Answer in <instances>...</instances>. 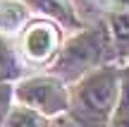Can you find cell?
Segmentation results:
<instances>
[{
  "label": "cell",
  "instance_id": "ba28073f",
  "mask_svg": "<svg viewBox=\"0 0 129 127\" xmlns=\"http://www.w3.org/2000/svg\"><path fill=\"white\" fill-rule=\"evenodd\" d=\"M26 19V10L14 3L0 5V31H17Z\"/></svg>",
  "mask_w": 129,
  "mask_h": 127
},
{
  "label": "cell",
  "instance_id": "3957f363",
  "mask_svg": "<svg viewBox=\"0 0 129 127\" xmlns=\"http://www.w3.org/2000/svg\"><path fill=\"white\" fill-rule=\"evenodd\" d=\"M17 101L41 115L69 110V91L60 77H31L17 86Z\"/></svg>",
  "mask_w": 129,
  "mask_h": 127
},
{
  "label": "cell",
  "instance_id": "8992f818",
  "mask_svg": "<svg viewBox=\"0 0 129 127\" xmlns=\"http://www.w3.org/2000/svg\"><path fill=\"white\" fill-rule=\"evenodd\" d=\"M110 127H129V67L120 74V96L112 110Z\"/></svg>",
  "mask_w": 129,
  "mask_h": 127
},
{
  "label": "cell",
  "instance_id": "52a82bcc",
  "mask_svg": "<svg viewBox=\"0 0 129 127\" xmlns=\"http://www.w3.org/2000/svg\"><path fill=\"white\" fill-rule=\"evenodd\" d=\"M46 115L36 113V110L26 108V106H19V108L10 110L7 118H5V127H46Z\"/></svg>",
  "mask_w": 129,
  "mask_h": 127
},
{
  "label": "cell",
  "instance_id": "277c9868",
  "mask_svg": "<svg viewBox=\"0 0 129 127\" xmlns=\"http://www.w3.org/2000/svg\"><path fill=\"white\" fill-rule=\"evenodd\" d=\"M24 55L31 62H46L57 53V29L46 22H36L24 31Z\"/></svg>",
  "mask_w": 129,
  "mask_h": 127
},
{
  "label": "cell",
  "instance_id": "7a4b0ae2",
  "mask_svg": "<svg viewBox=\"0 0 129 127\" xmlns=\"http://www.w3.org/2000/svg\"><path fill=\"white\" fill-rule=\"evenodd\" d=\"M105 50H108V29L105 24H98L93 29H86V31L72 36L64 43V48L57 53L53 72L55 77L79 79L86 72L96 70V65H101Z\"/></svg>",
  "mask_w": 129,
  "mask_h": 127
},
{
  "label": "cell",
  "instance_id": "6da1fadb",
  "mask_svg": "<svg viewBox=\"0 0 129 127\" xmlns=\"http://www.w3.org/2000/svg\"><path fill=\"white\" fill-rule=\"evenodd\" d=\"M120 74L115 67L86 72L69 94V113L84 127H105L120 96Z\"/></svg>",
  "mask_w": 129,
  "mask_h": 127
},
{
  "label": "cell",
  "instance_id": "30bf717a",
  "mask_svg": "<svg viewBox=\"0 0 129 127\" xmlns=\"http://www.w3.org/2000/svg\"><path fill=\"white\" fill-rule=\"evenodd\" d=\"M110 31H112V36H115L120 43L129 41V10H124V12H115L110 17Z\"/></svg>",
  "mask_w": 129,
  "mask_h": 127
},
{
  "label": "cell",
  "instance_id": "9c48e42d",
  "mask_svg": "<svg viewBox=\"0 0 129 127\" xmlns=\"http://www.w3.org/2000/svg\"><path fill=\"white\" fill-rule=\"evenodd\" d=\"M19 74V62L14 58V50L10 48V43L0 36V84L10 82Z\"/></svg>",
  "mask_w": 129,
  "mask_h": 127
},
{
  "label": "cell",
  "instance_id": "5b68a950",
  "mask_svg": "<svg viewBox=\"0 0 129 127\" xmlns=\"http://www.w3.org/2000/svg\"><path fill=\"white\" fill-rule=\"evenodd\" d=\"M29 5H31L36 12L46 14V17L57 19L60 24H69V27H74V24H77L74 12H72V7H69L67 0H29Z\"/></svg>",
  "mask_w": 129,
  "mask_h": 127
}]
</instances>
